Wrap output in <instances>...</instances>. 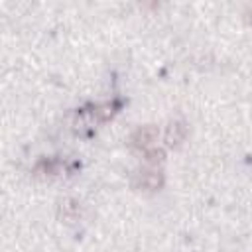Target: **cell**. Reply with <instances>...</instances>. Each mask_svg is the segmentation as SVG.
Instances as JSON below:
<instances>
[{
    "instance_id": "obj_1",
    "label": "cell",
    "mask_w": 252,
    "mask_h": 252,
    "mask_svg": "<svg viewBox=\"0 0 252 252\" xmlns=\"http://www.w3.org/2000/svg\"><path fill=\"white\" fill-rule=\"evenodd\" d=\"M132 185L136 189H144V191H156L163 185V173L159 169L148 167V169H140L134 173Z\"/></svg>"
},
{
    "instance_id": "obj_7",
    "label": "cell",
    "mask_w": 252,
    "mask_h": 252,
    "mask_svg": "<svg viewBox=\"0 0 252 252\" xmlns=\"http://www.w3.org/2000/svg\"><path fill=\"white\" fill-rule=\"evenodd\" d=\"M246 20L252 24V8H248V12H246Z\"/></svg>"
},
{
    "instance_id": "obj_5",
    "label": "cell",
    "mask_w": 252,
    "mask_h": 252,
    "mask_svg": "<svg viewBox=\"0 0 252 252\" xmlns=\"http://www.w3.org/2000/svg\"><path fill=\"white\" fill-rule=\"evenodd\" d=\"M79 215H81V207H79L77 201H73V199L61 201V205H59V217H61V219H65L67 222H71V220H75Z\"/></svg>"
},
{
    "instance_id": "obj_6",
    "label": "cell",
    "mask_w": 252,
    "mask_h": 252,
    "mask_svg": "<svg viewBox=\"0 0 252 252\" xmlns=\"http://www.w3.org/2000/svg\"><path fill=\"white\" fill-rule=\"evenodd\" d=\"M144 159H146L148 163H161V161H163V150L152 148V150L144 152Z\"/></svg>"
},
{
    "instance_id": "obj_3",
    "label": "cell",
    "mask_w": 252,
    "mask_h": 252,
    "mask_svg": "<svg viewBox=\"0 0 252 252\" xmlns=\"http://www.w3.org/2000/svg\"><path fill=\"white\" fill-rule=\"evenodd\" d=\"M187 136V126L183 120H173L167 124L165 128V134H163V140H165V146L167 148H177L181 146V142L185 140Z\"/></svg>"
},
{
    "instance_id": "obj_4",
    "label": "cell",
    "mask_w": 252,
    "mask_h": 252,
    "mask_svg": "<svg viewBox=\"0 0 252 252\" xmlns=\"http://www.w3.org/2000/svg\"><path fill=\"white\" fill-rule=\"evenodd\" d=\"M63 169V163L59 159H39L33 167V173L37 177H53V175H59Z\"/></svg>"
},
{
    "instance_id": "obj_2",
    "label": "cell",
    "mask_w": 252,
    "mask_h": 252,
    "mask_svg": "<svg viewBox=\"0 0 252 252\" xmlns=\"http://www.w3.org/2000/svg\"><path fill=\"white\" fill-rule=\"evenodd\" d=\"M158 128L156 126H140L138 130H134V134L130 136V146L140 150V152H148L154 148L156 140H158Z\"/></svg>"
}]
</instances>
